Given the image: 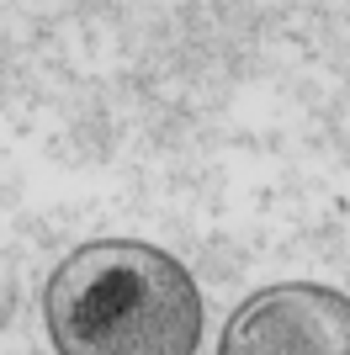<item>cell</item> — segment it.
<instances>
[{
  "instance_id": "obj_1",
  "label": "cell",
  "mask_w": 350,
  "mask_h": 355,
  "mask_svg": "<svg viewBox=\"0 0 350 355\" xmlns=\"http://www.w3.org/2000/svg\"><path fill=\"white\" fill-rule=\"evenodd\" d=\"M43 324L58 355H197L202 292L154 244L90 239L48 276Z\"/></svg>"
},
{
  "instance_id": "obj_2",
  "label": "cell",
  "mask_w": 350,
  "mask_h": 355,
  "mask_svg": "<svg viewBox=\"0 0 350 355\" xmlns=\"http://www.w3.org/2000/svg\"><path fill=\"white\" fill-rule=\"evenodd\" d=\"M218 355H350V297L319 282H281L233 308Z\"/></svg>"
}]
</instances>
